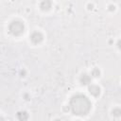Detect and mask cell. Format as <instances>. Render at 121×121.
<instances>
[{
  "mask_svg": "<svg viewBox=\"0 0 121 121\" xmlns=\"http://www.w3.org/2000/svg\"><path fill=\"white\" fill-rule=\"evenodd\" d=\"M89 90H90V93H91L92 95H97L99 94V88H98L97 86L93 85V86L90 87Z\"/></svg>",
  "mask_w": 121,
  "mask_h": 121,
  "instance_id": "cell-5",
  "label": "cell"
},
{
  "mask_svg": "<svg viewBox=\"0 0 121 121\" xmlns=\"http://www.w3.org/2000/svg\"><path fill=\"white\" fill-rule=\"evenodd\" d=\"M51 7V2L49 0H43L41 4V8L43 9H48Z\"/></svg>",
  "mask_w": 121,
  "mask_h": 121,
  "instance_id": "cell-4",
  "label": "cell"
},
{
  "mask_svg": "<svg viewBox=\"0 0 121 121\" xmlns=\"http://www.w3.org/2000/svg\"><path fill=\"white\" fill-rule=\"evenodd\" d=\"M9 30L14 35H20L24 32V25L21 22H12L9 26Z\"/></svg>",
  "mask_w": 121,
  "mask_h": 121,
  "instance_id": "cell-2",
  "label": "cell"
},
{
  "mask_svg": "<svg viewBox=\"0 0 121 121\" xmlns=\"http://www.w3.org/2000/svg\"><path fill=\"white\" fill-rule=\"evenodd\" d=\"M43 40V36L40 32H34L32 35H31V41L35 43H40L41 41Z\"/></svg>",
  "mask_w": 121,
  "mask_h": 121,
  "instance_id": "cell-3",
  "label": "cell"
},
{
  "mask_svg": "<svg viewBox=\"0 0 121 121\" xmlns=\"http://www.w3.org/2000/svg\"><path fill=\"white\" fill-rule=\"evenodd\" d=\"M72 111L75 114H86L90 109V102L83 95H77L71 101Z\"/></svg>",
  "mask_w": 121,
  "mask_h": 121,
  "instance_id": "cell-1",
  "label": "cell"
}]
</instances>
